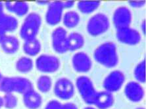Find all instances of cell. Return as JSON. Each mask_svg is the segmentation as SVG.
Masks as SVG:
<instances>
[{
    "mask_svg": "<svg viewBox=\"0 0 146 109\" xmlns=\"http://www.w3.org/2000/svg\"><path fill=\"white\" fill-rule=\"evenodd\" d=\"M4 7H5L4 4L0 1V20L3 18V17L5 15V12H4Z\"/></svg>",
    "mask_w": 146,
    "mask_h": 109,
    "instance_id": "cell-32",
    "label": "cell"
},
{
    "mask_svg": "<svg viewBox=\"0 0 146 109\" xmlns=\"http://www.w3.org/2000/svg\"><path fill=\"white\" fill-rule=\"evenodd\" d=\"M116 36L120 42L129 46H136L141 40L139 31L130 26L117 30Z\"/></svg>",
    "mask_w": 146,
    "mask_h": 109,
    "instance_id": "cell-12",
    "label": "cell"
},
{
    "mask_svg": "<svg viewBox=\"0 0 146 109\" xmlns=\"http://www.w3.org/2000/svg\"><path fill=\"white\" fill-rule=\"evenodd\" d=\"M84 38L81 34L76 32L70 33L67 38L68 51H74L80 50L84 46Z\"/></svg>",
    "mask_w": 146,
    "mask_h": 109,
    "instance_id": "cell-20",
    "label": "cell"
},
{
    "mask_svg": "<svg viewBox=\"0 0 146 109\" xmlns=\"http://www.w3.org/2000/svg\"><path fill=\"white\" fill-rule=\"evenodd\" d=\"M124 82L125 75L124 72L119 70H115L106 77L103 82V86L105 90L113 93L119 91Z\"/></svg>",
    "mask_w": 146,
    "mask_h": 109,
    "instance_id": "cell-8",
    "label": "cell"
},
{
    "mask_svg": "<svg viewBox=\"0 0 146 109\" xmlns=\"http://www.w3.org/2000/svg\"><path fill=\"white\" fill-rule=\"evenodd\" d=\"M37 88L40 92L46 93L51 90L53 85V82L51 77L48 75H42L36 81Z\"/></svg>",
    "mask_w": 146,
    "mask_h": 109,
    "instance_id": "cell-25",
    "label": "cell"
},
{
    "mask_svg": "<svg viewBox=\"0 0 146 109\" xmlns=\"http://www.w3.org/2000/svg\"><path fill=\"white\" fill-rule=\"evenodd\" d=\"M0 46L5 53L14 54L19 50L20 42L15 36L5 34L0 40Z\"/></svg>",
    "mask_w": 146,
    "mask_h": 109,
    "instance_id": "cell-15",
    "label": "cell"
},
{
    "mask_svg": "<svg viewBox=\"0 0 146 109\" xmlns=\"http://www.w3.org/2000/svg\"><path fill=\"white\" fill-rule=\"evenodd\" d=\"M63 5L64 9H70L74 6V1H63Z\"/></svg>",
    "mask_w": 146,
    "mask_h": 109,
    "instance_id": "cell-31",
    "label": "cell"
},
{
    "mask_svg": "<svg viewBox=\"0 0 146 109\" xmlns=\"http://www.w3.org/2000/svg\"><path fill=\"white\" fill-rule=\"evenodd\" d=\"M76 87L83 101L88 104H94L98 91L91 79L86 76H79L76 80Z\"/></svg>",
    "mask_w": 146,
    "mask_h": 109,
    "instance_id": "cell-4",
    "label": "cell"
},
{
    "mask_svg": "<svg viewBox=\"0 0 146 109\" xmlns=\"http://www.w3.org/2000/svg\"><path fill=\"white\" fill-rule=\"evenodd\" d=\"M110 27L109 19L106 14L97 13L92 16L87 23V31L90 35L98 36L106 33Z\"/></svg>",
    "mask_w": 146,
    "mask_h": 109,
    "instance_id": "cell-5",
    "label": "cell"
},
{
    "mask_svg": "<svg viewBox=\"0 0 146 109\" xmlns=\"http://www.w3.org/2000/svg\"><path fill=\"white\" fill-rule=\"evenodd\" d=\"M132 21V13L126 6L119 7L114 11L113 22L117 30L130 26Z\"/></svg>",
    "mask_w": 146,
    "mask_h": 109,
    "instance_id": "cell-10",
    "label": "cell"
},
{
    "mask_svg": "<svg viewBox=\"0 0 146 109\" xmlns=\"http://www.w3.org/2000/svg\"><path fill=\"white\" fill-rule=\"evenodd\" d=\"M115 99L112 93L107 91H98L94 104L98 109H108L113 105Z\"/></svg>",
    "mask_w": 146,
    "mask_h": 109,
    "instance_id": "cell-16",
    "label": "cell"
},
{
    "mask_svg": "<svg viewBox=\"0 0 146 109\" xmlns=\"http://www.w3.org/2000/svg\"><path fill=\"white\" fill-rule=\"evenodd\" d=\"M68 34L63 27H57L53 31L51 34L52 47L55 52L63 54L67 52Z\"/></svg>",
    "mask_w": 146,
    "mask_h": 109,
    "instance_id": "cell-9",
    "label": "cell"
},
{
    "mask_svg": "<svg viewBox=\"0 0 146 109\" xmlns=\"http://www.w3.org/2000/svg\"><path fill=\"white\" fill-rule=\"evenodd\" d=\"M63 24L68 28H73L79 24L80 17L78 13L74 11H68L63 16Z\"/></svg>",
    "mask_w": 146,
    "mask_h": 109,
    "instance_id": "cell-23",
    "label": "cell"
},
{
    "mask_svg": "<svg viewBox=\"0 0 146 109\" xmlns=\"http://www.w3.org/2000/svg\"><path fill=\"white\" fill-rule=\"evenodd\" d=\"M2 106H3V97L0 96V108H1Z\"/></svg>",
    "mask_w": 146,
    "mask_h": 109,
    "instance_id": "cell-35",
    "label": "cell"
},
{
    "mask_svg": "<svg viewBox=\"0 0 146 109\" xmlns=\"http://www.w3.org/2000/svg\"><path fill=\"white\" fill-rule=\"evenodd\" d=\"M61 109H78V106L73 102H66L65 104H62Z\"/></svg>",
    "mask_w": 146,
    "mask_h": 109,
    "instance_id": "cell-30",
    "label": "cell"
},
{
    "mask_svg": "<svg viewBox=\"0 0 146 109\" xmlns=\"http://www.w3.org/2000/svg\"><path fill=\"white\" fill-rule=\"evenodd\" d=\"M62 104L57 100H51L46 104L44 109H61Z\"/></svg>",
    "mask_w": 146,
    "mask_h": 109,
    "instance_id": "cell-28",
    "label": "cell"
},
{
    "mask_svg": "<svg viewBox=\"0 0 146 109\" xmlns=\"http://www.w3.org/2000/svg\"><path fill=\"white\" fill-rule=\"evenodd\" d=\"M64 9L63 1L50 2L48 4L46 13V22L50 26H55L59 24L63 18Z\"/></svg>",
    "mask_w": 146,
    "mask_h": 109,
    "instance_id": "cell-11",
    "label": "cell"
},
{
    "mask_svg": "<svg viewBox=\"0 0 146 109\" xmlns=\"http://www.w3.org/2000/svg\"><path fill=\"white\" fill-rule=\"evenodd\" d=\"M3 74H2V73H1V72L0 71V82H1V80H2V78H3Z\"/></svg>",
    "mask_w": 146,
    "mask_h": 109,
    "instance_id": "cell-38",
    "label": "cell"
},
{
    "mask_svg": "<svg viewBox=\"0 0 146 109\" xmlns=\"http://www.w3.org/2000/svg\"><path fill=\"white\" fill-rule=\"evenodd\" d=\"M100 1H80L77 3L79 11L84 14H90L100 7Z\"/></svg>",
    "mask_w": 146,
    "mask_h": 109,
    "instance_id": "cell-24",
    "label": "cell"
},
{
    "mask_svg": "<svg viewBox=\"0 0 146 109\" xmlns=\"http://www.w3.org/2000/svg\"><path fill=\"white\" fill-rule=\"evenodd\" d=\"M49 3H50V1H37V3L40 4V5H48Z\"/></svg>",
    "mask_w": 146,
    "mask_h": 109,
    "instance_id": "cell-34",
    "label": "cell"
},
{
    "mask_svg": "<svg viewBox=\"0 0 146 109\" xmlns=\"http://www.w3.org/2000/svg\"><path fill=\"white\" fill-rule=\"evenodd\" d=\"M19 22L16 17L5 14L3 18L0 20V31L4 34L12 32L18 28Z\"/></svg>",
    "mask_w": 146,
    "mask_h": 109,
    "instance_id": "cell-19",
    "label": "cell"
},
{
    "mask_svg": "<svg viewBox=\"0 0 146 109\" xmlns=\"http://www.w3.org/2000/svg\"><path fill=\"white\" fill-rule=\"evenodd\" d=\"M141 30L143 32V34H145V20H143L142 22H141Z\"/></svg>",
    "mask_w": 146,
    "mask_h": 109,
    "instance_id": "cell-33",
    "label": "cell"
},
{
    "mask_svg": "<svg viewBox=\"0 0 146 109\" xmlns=\"http://www.w3.org/2000/svg\"><path fill=\"white\" fill-rule=\"evenodd\" d=\"M124 94L128 100L134 102H139L143 99L145 91L141 84L131 81L124 87Z\"/></svg>",
    "mask_w": 146,
    "mask_h": 109,
    "instance_id": "cell-14",
    "label": "cell"
},
{
    "mask_svg": "<svg viewBox=\"0 0 146 109\" xmlns=\"http://www.w3.org/2000/svg\"><path fill=\"white\" fill-rule=\"evenodd\" d=\"M94 57L97 63L104 67L114 68L119 63L117 46L113 42H106L96 49Z\"/></svg>",
    "mask_w": 146,
    "mask_h": 109,
    "instance_id": "cell-1",
    "label": "cell"
},
{
    "mask_svg": "<svg viewBox=\"0 0 146 109\" xmlns=\"http://www.w3.org/2000/svg\"><path fill=\"white\" fill-rule=\"evenodd\" d=\"M72 65L75 71L78 73H86L92 67V59L85 52H77L72 56Z\"/></svg>",
    "mask_w": 146,
    "mask_h": 109,
    "instance_id": "cell-13",
    "label": "cell"
},
{
    "mask_svg": "<svg viewBox=\"0 0 146 109\" xmlns=\"http://www.w3.org/2000/svg\"><path fill=\"white\" fill-rule=\"evenodd\" d=\"M134 76L136 82L139 84H145L146 76H145V60L143 61L137 65L134 70Z\"/></svg>",
    "mask_w": 146,
    "mask_h": 109,
    "instance_id": "cell-26",
    "label": "cell"
},
{
    "mask_svg": "<svg viewBox=\"0 0 146 109\" xmlns=\"http://www.w3.org/2000/svg\"><path fill=\"white\" fill-rule=\"evenodd\" d=\"M55 96L61 100H68L74 96L75 87L72 82L67 78H60L53 87Z\"/></svg>",
    "mask_w": 146,
    "mask_h": 109,
    "instance_id": "cell-7",
    "label": "cell"
},
{
    "mask_svg": "<svg viewBox=\"0 0 146 109\" xmlns=\"http://www.w3.org/2000/svg\"><path fill=\"white\" fill-rule=\"evenodd\" d=\"M5 35V34H4L3 32H1V31H0V40H1V38L3 37V36Z\"/></svg>",
    "mask_w": 146,
    "mask_h": 109,
    "instance_id": "cell-37",
    "label": "cell"
},
{
    "mask_svg": "<svg viewBox=\"0 0 146 109\" xmlns=\"http://www.w3.org/2000/svg\"><path fill=\"white\" fill-rule=\"evenodd\" d=\"M136 109H145V108H143V107H138V108H137Z\"/></svg>",
    "mask_w": 146,
    "mask_h": 109,
    "instance_id": "cell-39",
    "label": "cell"
},
{
    "mask_svg": "<svg viewBox=\"0 0 146 109\" xmlns=\"http://www.w3.org/2000/svg\"><path fill=\"white\" fill-rule=\"evenodd\" d=\"M36 67L42 73H55L61 67V62L58 57L52 55L43 54L36 60Z\"/></svg>",
    "mask_w": 146,
    "mask_h": 109,
    "instance_id": "cell-6",
    "label": "cell"
},
{
    "mask_svg": "<svg viewBox=\"0 0 146 109\" xmlns=\"http://www.w3.org/2000/svg\"><path fill=\"white\" fill-rule=\"evenodd\" d=\"M15 67L18 72L27 74L33 69L34 62L33 59L29 57H21L17 61Z\"/></svg>",
    "mask_w": 146,
    "mask_h": 109,
    "instance_id": "cell-22",
    "label": "cell"
},
{
    "mask_svg": "<svg viewBox=\"0 0 146 109\" xmlns=\"http://www.w3.org/2000/svg\"><path fill=\"white\" fill-rule=\"evenodd\" d=\"M145 1H129L128 3L134 8H140L145 5Z\"/></svg>",
    "mask_w": 146,
    "mask_h": 109,
    "instance_id": "cell-29",
    "label": "cell"
},
{
    "mask_svg": "<svg viewBox=\"0 0 146 109\" xmlns=\"http://www.w3.org/2000/svg\"><path fill=\"white\" fill-rule=\"evenodd\" d=\"M84 109H97V108L92 107V106H87V107H86V108H84Z\"/></svg>",
    "mask_w": 146,
    "mask_h": 109,
    "instance_id": "cell-36",
    "label": "cell"
},
{
    "mask_svg": "<svg viewBox=\"0 0 146 109\" xmlns=\"http://www.w3.org/2000/svg\"><path fill=\"white\" fill-rule=\"evenodd\" d=\"M34 89L33 83L29 79L21 76H3L0 82V91L17 93L24 95Z\"/></svg>",
    "mask_w": 146,
    "mask_h": 109,
    "instance_id": "cell-2",
    "label": "cell"
},
{
    "mask_svg": "<svg viewBox=\"0 0 146 109\" xmlns=\"http://www.w3.org/2000/svg\"><path fill=\"white\" fill-rule=\"evenodd\" d=\"M4 6L9 11L18 17H23L28 15L29 11V4L25 1H6Z\"/></svg>",
    "mask_w": 146,
    "mask_h": 109,
    "instance_id": "cell-18",
    "label": "cell"
},
{
    "mask_svg": "<svg viewBox=\"0 0 146 109\" xmlns=\"http://www.w3.org/2000/svg\"><path fill=\"white\" fill-rule=\"evenodd\" d=\"M42 20L40 14L33 12L28 14L20 29L21 37L26 41L36 38L39 32Z\"/></svg>",
    "mask_w": 146,
    "mask_h": 109,
    "instance_id": "cell-3",
    "label": "cell"
},
{
    "mask_svg": "<svg viewBox=\"0 0 146 109\" xmlns=\"http://www.w3.org/2000/svg\"><path fill=\"white\" fill-rule=\"evenodd\" d=\"M23 48L25 54L34 57L39 54L42 50V44L40 40L36 38L25 41Z\"/></svg>",
    "mask_w": 146,
    "mask_h": 109,
    "instance_id": "cell-21",
    "label": "cell"
},
{
    "mask_svg": "<svg viewBox=\"0 0 146 109\" xmlns=\"http://www.w3.org/2000/svg\"><path fill=\"white\" fill-rule=\"evenodd\" d=\"M3 106L7 109H13L18 104V99L13 93H6L3 97Z\"/></svg>",
    "mask_w": 146,
    "mask_h": 109,
    "instance_id": "cell-27",
    "label": "cell"
},
{
    "mask_svg": "<svg viewBox=\"0 0 146 109\" xmlns=\"http://www.w3.org/2000/svg\"><path fill=\"white\" fill-rule=\"evenodd\" d=\"M23 96V102L27 108L38 109L42 104L43 99L42 95L34 89L28 91Z\"/></svg>",
    "mask_w": 146,
    "mask_h": 109,
    "instance_id": "cell-17",
    "label": "cell"
}]
</instances>
